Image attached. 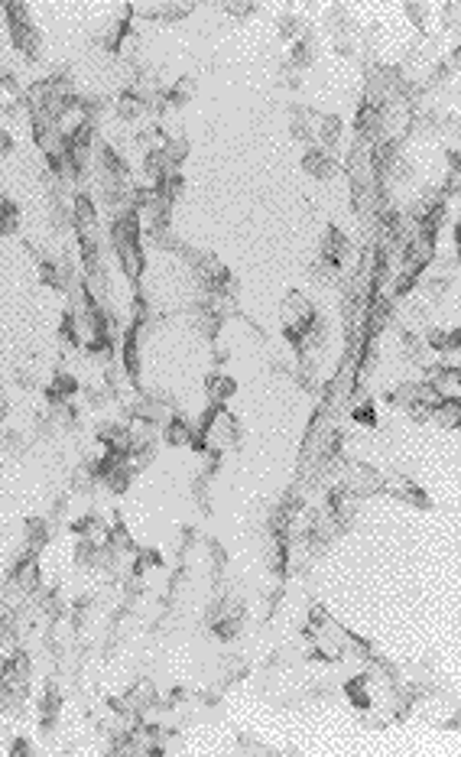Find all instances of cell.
<instances>
[{"label": "cell", "mask_w": 461, "mask_h": 757, "mask_svg": "<svg viewBox=\"0 0 461 757\" xmlns=\"http://www.w3.org/2000/svg\"><path fill=\"white\" fill-rule=\"evenodd\" d=\"M344 484L351 491L354 498H361V494H377V491L384 488V475H377L370 465H361V462H351L348 468H344Z\"/></svg>", "instance_id": "cell-3"}, {"label": "cell", "mask_w": 461, "mask_h": 757, "mask_svg": "<svg viewBox=\"0 0 461 757\" xmlns=\"http://www.w3.org/2000/svg\"><path fill=\"white\" fill-rule=\"evenodd\" d=\"M78 390V381L72 377V374H59L53 381V387H49V400L53 403H68V396Z\"/></svg>", "instance_id": "cell-13"}, {"label": "cell", "mask_w": 461, "mask_h": 757, "mask_svg": "<svg viewBox=\"0 0 461 757\" xmlns=\"http://www.w3.org/2000/svg\"><path fill=\"white\" fill-rule=\"evenodd\" d=\"M111 244L114 247L140 244V218H137V212L120 215L117 221L111 224Z\"/></svg>", "instance_id": "cell-6"}, {"label": "cell", "mask_w": 461, "mask_h": 757, "mask_svg": "<svg viewBox=\"0 0 461 757\" xmlns=\"http://www.w3.org/2000/svg\"><path fill=\"white\" fill-rule=\"evenodd\" d=\"M348 237L338 231V228H328V235H325V244H322V257L335 267H341V260L348 257Z\"/></svg>", "instance_id": "cell-8"}, {"label": "cell", "mask_w": 461, "mask_h": 757, "mask_svg": "<svg viewBox=\"0 0 461 757\" xmlns=\"http://www.w3.org/2000/svg\"><path fill=\"white\" fill-rule=\"evenodd\" d=\"M432 419H435L442 429H458L461 403H455V400H442L439 406H432Z\"/></svg>", "instance_id": "cell-10"}, {"label": "cell", "mask_w": 461, "mask_h": 757, "mask_svg": "<svg viewBox=\"0 0 461 757\" xmlns=\"http://www.w3.org/2000/svg\"><path fill=\"white\" fill-rule=\"evenodd\" d=\"M147 107H143V101H140L133 91H127V95L117 101V114H120V120H137L140 114H143Z\"/></svg>", "instance_id": "cell-15"}, {"label": "cell", "mask_w": 461, "mask_h": 757, "mask_svg": "<svg viewBox=\"0 0 461 757\" xmlns=\"http://www.w3.org/2000/svg\"><path fill=\"white\" fill-rule=\"evenodd\" d=\"M10 754H13V757H23V754H30V741H13Z\"/></svg>", "instance_id": "cell-25"}, {"label": "cell", "mask_w": 461, "mask_h": 757, "mask_svg": "<svg viewBox=\"0 0 461 757\" xmlns=\"http://www.w3.org/2000/svg\"><path fill=\"white\" fill-rule=\"evenodd\" d=\"M319 137H322L325 143H335V140L341 137V124H338V118H332V114H328V118L319 120Z\"/></svg>", "instance_id": "cell-18"}, {"label": "cell", "mask_w": 461, "mask_h": 757, "mask_svg": "<svg viewBox=\"0 0 461 757\" xmlns=\"http://www.w3.org/2000/svg\"><path fill=\"white\" fill-rule=\"evenodd\" d=\"M205 390H208V400L215 406H221L227 400V396H234V390H237V384L231 381V377H211L208 384H205Z\"/></svg>", "instance_id": "cell-12"}, {"label": "cell", "mask_w": 461, "mask_h": 757, "mask_svg": "<svg viewBox=\"0 0 461 757\" xmlns=\"http://www.w3.org/2000/svg\"><path fill=\"white\" fill-rule=\"evenodd\" d=\"M409 416H413L416 423H426V419H432V406H426V403H409Z\"/></svg>", "instance_id": "cell-22"}, {"label": "cell", "mask_w": 461, "mask_h": 757, "mask_svg": "<svg viewBox=\"0 0 461 757\" xmlns=\"http://www.w3.org/2000/svg\"><path fill=\"white\" fill-rule=\"evenodd\" d=\"M117 260H120V270H124L130 280H137L140 273H143V250H140V244L117 247Z\"/></svg>", "instance_id": "cell-9"}, {"label": "cell", "mask_w": 461, "mask_h": 757, "mask_svg": "<svg viewBox=\"0 0 461 757\" xmlns=\"http://www.w3.org/2000/svg\"><path fill=\"white\" fill-rule=\"evenodd\" d=\"M302 166H305L312 176H319V179H328V176H335V160H328L322 149H312V153H305Z\"/></svg>", "instance_id": "cell-11"}, {"label": "cell", "mask_w": 461, "mask_h": 757, "mask_svg": "<svg viewBox=\"0 0 461 757\" xmlns=\"http://www.w3.org/2000/svg\"><path fill=\"white\" fill-rule=\"evenodd\" d=\"M413 283H416V277H413V273H399L397 280H393V293H397V296H406L409 289H413Z\"/></svg>", "instance_id": "cell-21"}, {"label": "cell", "mask_w": 461, "mask_h": 757, "mask_svg": "<svg viewBox=\"0 0 461 757\" xmlns=\"http://www.w3.org/2000/svg\"><path fill=\"white\" fill-rule=\"evenodd\" d=\"M10 149H13L10 134H3V130H0V153H10Z\"/></svg>", "instance_id": "cell-27"}, {"label": "cell", "mask_w": 461, "mask_h": 757, "mask_svg": "<svg viewBox=\"0 0 461 757\" xmlns=\"http://www.w3.org/2000/svg\"><path fill=\"white\" fill-rule=\"evenodd\" d=\"M279 33L292 36V33H296V20H292V17H283V20H279Z\"/></svg>", "instance_id": "cell-26"}, {"label": "cell", "mask_w": 461, "mask_h": 757, "mask_svg": "<svg viewBox=\"0 0 461 757\" xmlns=\"http://www.w3.org/2000/svg\"><path fill=\"white\" fill-rule=\"evenodd\" d=\"M348 699H351L357 709H367V705H370V695H367V683H364V680H354V683H348Z\"/></svg>", "instance_id": "cell-17"}, {"label": "cell", "mask_w": 461, "mask_h": 757, "mask_svg": "<svg viewBox=\"0 0 461 757\" xmlns=\"http://www.w3.org/2000/svg\"><path fill=\"white\" fill-rule=\"evenodd\" d=\"M399 342H403V354H406V358H413V361H422V342H419L413 331H403V338H399Z\"/></svg>", "instance_id": "cell-20"}, {"label": "cell", "mask_w": 461, "mask_h": 757, "mask_svg": "<svg viewBox=\"0 0 461 757\" xmlns=\"http://www.w3.org/2000/svg\"><path fill=\"white\" fill-rule=\"evenodd\" d=\"M72 221L78 224V237H95L97 212H95V202H91L88 195H75V202H72Z\"/></svg>", "instance_id": "cell-5"}, {"label": "cell", "mask_w": 461, "mask_h": 757, "mask_svg": "<svg viewBox=\"0 0 461 757\" xmlns=\"http://www.w3.org/2000/svg\"><path fill=\"white\" fill-rule=\"evenodd\" d=\"M10 36H13V46H17V49H20L26 59H39V53H43V43H39V33L32 30V23H30V26H13Z\"/></svg>", "instance_id": "cell-7"}, {"label": "cell", "mask_w": 461, "mask_h": 757, "mask_svg": "<svg viewBox=\"0 0 461 757\" xmlns=\"http://www.w3.org/2000/svg\"><path fill=\"white\" fill-rule=\"evenodd\" d=\"M354 419H357V423H367V426H374V423H377V419H374V406H370V403L357 406V410H354Z\"/></svg>", "instance_id": "cell-23"}, {"label": "cell", "mask_w": 461, "mask_h": 757, "mask_svg": "<svg viewBox=\"0 0 461 757\" xmlns=\"http://www.w3.org/2000/svg\"><path fill=\"white\" fill-rule=\"evenodd\" d=\"M13 582H17V588H20L23 595L30 598L32 592H39L43 588V576H39V563H36V553H26L17 559V565H13Z\"/></svg>", "instance_id": "cell-4"}, {"label": "cell", "mask_w": 461, "mask_h": 757, "mask_svg": "<svg viewBox=\"0 0 461 757\" xmlns=\"http://www.w3.org/2000/svg\"><path fill=\"white\" fill-rule=\"evenodd\" d=\"M192 95H195V82L192 78H179V82L172 85V91H169V101L172 104H179V101H189Z\"/></svg>", "instance_id": "cell-19"}, {"label": "cell", "mask_w": 461, "mask_h": 757, "mask_svg": "<svg viewBox=\"0 0 461 757\" xmlns=\"http://www.w3.org/2000/svg\"><path fill=\"white\" fill-rule=\"evenodd\" d=\"M49 540V523L46 520H26V549L30 553H39Z\"/></svg>", "instance_id": "cell-14"}, {"label": "cell", "mask_w": 461, "mask_h": 757, "mask_svg": "<svg viewBox=\"0 0 461 757\" xmlns=\"http://www.w3.org/2000/svg\"><path fill=\"white\" fill-rule=\"evenodd\" d=\"M162 153H166V160H169L172 170H176V166H179V163L189 156V143H185L182 137H172L169 143H166V149H162Z\"/></svg>", "instance_id": "cell-16"}, {"label": "cell", "mask_w": 461, "mask_h": 757, "mask_svg": "<svg viewBox=\"0 0 461 757\" xmlns=\"http://www.w3.org/2000/svg\"><path fill=\"white\" fill-rule=\"evenodd\" d=\"M198 432H202V448L221 452V448H227V446H234L237 442V419L227 413V410L215 406L211 413H205Z\"/></svg>", "instance_id": "cell-1"}, {"label": "cell", "mask_w": 461, "mask_h": 757, "mask_svg": "<svg viewBox=\"0 0 461 757\" xmlns=\"http://www.w3.org/2000/svg\"><path fill=\"white\" fill-rule=\"evenodd\" d=\"M348 640H351V634H348L341 624H335V621L328 618L322 628L312 630V653H315V657H325V660H338V657L348 650Z\"/></svg>", "instance_id": "cell-2"}, {"label": "cell", "mask_w": 461, "mask_h": 757, "mask_svg": "<svg viewBox=\"0 0 461 757\" xmlns=\"http://www.w3.org/2000/svg\"><path fill=\"white\" fill-rule=\"evenodd\" d=\"M227 13H254V3H225Z\"/></svg>", "instance_id": "cell-24"}]
</instances>
